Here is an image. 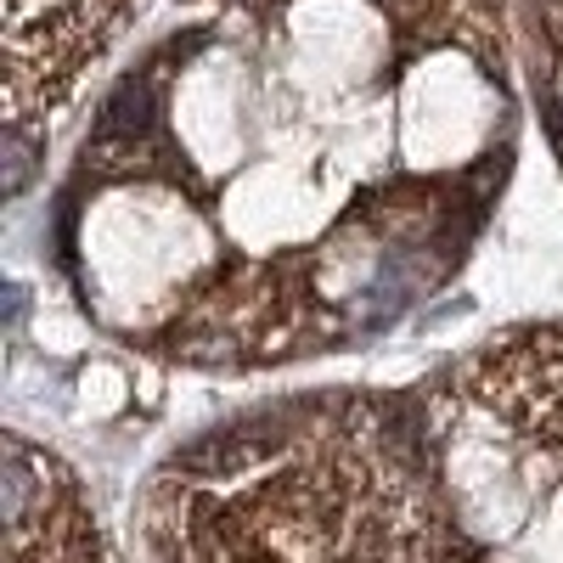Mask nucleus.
Segmentation results:
<instances>
[{"mask_svg": "<svg viewBox=\"0 0 563 563\" xmlns=\"http://www.w3.org/2000/svg\"><path fill=\"white\" fill-rule=\"evenodd\" d=\"M124 7L130 0H12V29H7L12 124L52 113L68 97L74 79L102 57Z\"/></svg>", "mask_w": 563, "mask_h": 563, "instance_id": "nucleus-1", "label": "nucleus"}, {"mask_svg": "<svg viewBox=\"0 0 563 563\" xmlns=\"http://www.w3.org/2000/svg\"><path fill=\"white\" fill-rule=\"evenodd\" d=\"M525 63L541 124L563 164V0H525Z\"/></svg>", "mask_w": 563, "mask_h": 563, "instance_id": "nucleus-2", "label": "nucleus"}]
</instances>
